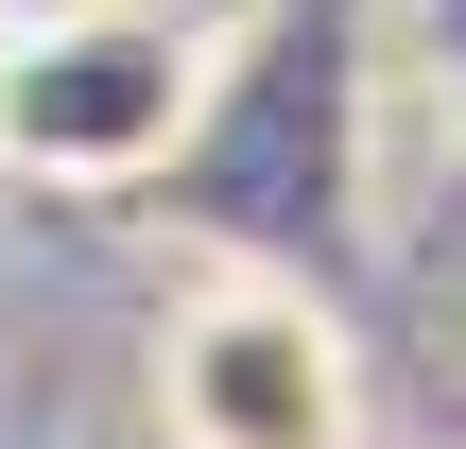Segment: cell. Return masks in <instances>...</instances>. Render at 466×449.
Masks as SVG:
<instances>
[{"label":"cell","mask_w":466,"mask_h":449,"mask_svg":"<svg viewBox=\"0 0 466 449\" xmlns=\"http://www.w3.org/2000/svg\"><path fill=\"white\" fill-rule=\"evenodd\" d=\"M156 190L190 242L346 294V260H363V17L294 0V17H259V52H208V104L156 156Z\"/></svg>","instance_id":"cell-1"},{"label":"cell","mask_w":466,"mask_h":449,"mask_svg":"<svg viewBox=\"0 0 466 449\" xmlns=\"http://www.w3.org/2000/svg\"><path fill=\"white\" fill-rule=\"evenodd\" d=\"M208 52L173 0H35L0 35V173L35 190H156V156L208 104Z\"/></svg>","instance_id":"cell-2"},{"label":"cell","mask_w":466,"mask_h":449,"mask_svg":"<svg viewBox=\"0 0 466 449\" xmlns=\"http://www.w3.org/2000/svg\"><path fill=\"white\" fill-rule=\"evenodd\" d=\"M156 433L173 449H363V329L311 277L225 260L156 311Z\"/></svg>","instance_id":"cell-3"},{"label":"cell","mask_w":466,"mask_h":449,"mask_svg":"<svg viewBox=\"0 0 466 449\" xmlns=\"http://www.w3.org/2000/svg\"><path fill=\"white\" fill-rule=\"evenodd\" d=\"M450 225H466V138H450Z\"/></svg>","instance_id":"cell-4"},{"label":"cell","mask_w":466,"mask_h":449,"mask_svg":"<svg viewBox=\"0 0 466 449\" xmlns=\"http://www.w3.org/2000/svg\"><path fill=\"white\" fill-rule=\"evenodd\" d=\"M0 35H17V0H0Z\"/></svg>","instance_id":"cell-5"}]
</instances>
